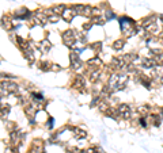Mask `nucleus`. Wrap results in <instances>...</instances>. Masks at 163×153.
<instances>
[{
  "label": "nucleus",
  "instance_id": "12",
  "mask_svg": "<svg viewBox=\"0 0 163 153\" xmlns=\"http://www.w3.org/2000/svg\"><path fill=\"white\" fill-rule=\"evenodd\" d=\"M124 45H125V39L120 38V39H117V41H114V42H113V49H114V50H122Z\"/></svg>",
  "mask_w": 163,
  "mask_h": 153
},
{
  "label": "nucleus",
  "instance_id": "5",
  "mask_svg": "<svg viewBox=\"0 0 163 153\" xmlns=\"http://www.w3.org/2000/svg\"><path fill=\"white\" fill-rule=\"evenodd\" d=\"M151 107L150 105H141V106H137L136 107V111L139 114V117H147L148 114H151Z\"/></svg>",
  "mask_w": 163,
  "mask_h": 153
},
{
  "label": "nucleus",
  "instance_id": "9",
  "mask_svg": "<svg viewBox=\"0 0 163 153\" xmlns=\"http://www.w3.org/2000/svg\"><path fill=\"white\" fill-rule=\"evenodd\" d=\"M71 129L73 130V134H75L76 138H86L87 137V131L82 130V129H79V127H71Z\"/></svg>",
  "mask_w": 163,
  "mask_h": 153
},
{
  "label": "nucleus",
  "instance_id": "8",
  "mask_svg": "<svg viewBox=\"0 0 163 153\" xmlns=\"http://www.w3.org/2000/svg\"><path fill=\"white\" fill-rule=\"evenodd\" d=\"M105 115L109 118H113V119H120V113H118L117 107H110V109L105 113Z\"/></svg>",
  "mask_w": 163,
  "mask_h": 153
},
{
  "label": "nucleus",
  "instance_id": "7",
  "mask_svg": "<svg viewBox=\"0 0 163 153\" xmlns=\"http://www.w3.org/2000/svg\"><path fill=\"white\" fill-rule=\"evenodd\" d=\"M75 15H76V14H75V11H73L72 8H65L64 12L61 14V16H63V19L65 20V22H71Z\"/></svg>",
  "mask_w": 163,
  "mask_h": 153
},
{
  "label": "nucleus",
  "instance_id": "23",
  "mask_svg": "<svg viewBox=\"0 0 163 153\" xmlns=\"http://www.w3.org/2000/svg\"><path fill=\"white\" fill-rule=\"evenodd\" d=\"M159 16V19H160V22H162V24H163V14H160V15H158Z\"/></svg>",
  "mask_w": 163,
  "mask_h": 153
},
{
  "label": "nucleus",
  "instance_id": "6",
  "mask_svg": "<svg viewBox=\"0 0 163 153\" xmlns=\"http://www.w3.org/2000/svg\"><path fill=\"white\" fill-rule=\"evenodd\" d=\"M86 85V79L83 76H77L75 79V81L72 83V88H76V89H83Z\"/></svg>",
  "mask_w": 163,
  "mask_h": 153
},
{
  "label": "nucleus",
  "instance_id": "18",
  "mask_svg": "<svg viewBox=\"0 0 163 153\" xmlns=\"http://www.w3.org/2000/svg\"><path fill=\"white\" fill-rule=\"evenodd\" d=\"M46 126L49 127V129H52V127H53V118H52V117L48 119V122H46Z\"/></svg>",
  "mask_w": 163,
  "mask_h": 153
},
{
  "label": "nucleus",
  "instance_id": "22",
  "mask_svg": "<svg viewBox=\"0 0 163 153\" xmlns=\"http://www.w3.org/2000/svg\"><path fill=\"white\" fill-rule=\"evenodd\" d=\"M159 115H160V118L163 119V107H160V111H159Z\"/></svg>",
  "mask_w": 163,
  "mask_h": 153
},
{
  "label": "nucleus",
  "instance_id": "20",
  "mask_svg": "<svg viewBox=\"0 0 163 153\" xmlns=\"http://www.w3.org/2000/svg\"><path fill=\"white\" fill-rule=\"evenodd\" d=\"M50 69H53V71H60V67H59V65H55V64H53Z\"/></svg>",
  "mask_w": 163,
  "mask_h": 153
},
{
  "label": "nucleus",
  "instance_id": "11",
  "mask_svg": "<svg viewBox=\"0 0 163 153\" xmlns=\"http://www.w3.org/2000/svg\"><path fill=\"white\" fill-rule=\"evenodd\" d=\"M38 48L42 53H46V52H49V49H50V42H49L48 39H45L41 43H38Z\"/></svg>",
  "mask_w": 163,
  "mask_h": 153
},
{
  "label": "nucleus",
  "instance_id": "15",
  "mask_svg": "<svg viewBox=\"0 0 163 153\" xmlns=\"http://www.w3.org/2000/svg\"><path fill=\"white\" fill-rule=\"evenodd\" d=\"M83 15H84V16H87V18H92V7H90V6H84Z\"/></svg>",
  "mask_w": 163,
  "mask_h": 153
},
{
  "label": "nucleus",
  "instance_id": "14",
  "mask_svg": "<svg viewBox=\"0 0 163 153\" xmlns=\"http://www.w3.org/2000/svg\"><path fill=\"white\" fill-rule=\"evenodd\" d=\"M152 59L155 60V63H156L158 67H163V53H160V54H156V56H154Z\"/></svg>",
  "mask_w": 163,
  "mask_h": 153
},
{
  "label": "nucleus",
  "instance_id": "13",
  "mask_svg": "<svg viewBox=\"0 0 163 153\" xmlns=\"http://www.w3.org/2000/svg\"><path fill=\"white\" fill-rule=\"evenodd\" d=\"M103 16H105V20H112V19H116V18H117V15L114 14L112 10L103 11Z\"/></svg>",
  "mask_w": 163,
  "mask_h": 153
},
{
  "label": "nucleus",
  "instance_id": "21",
  "mask_svg": "<svg viewBox=\"0 0 163 153\" xmlns=\"http://www.w3.org/2000/svg\"><path fill=\"white\" fill-rule=\"evenodd\" d=\"M158 39H160L162 42H163V30H162L160 33H159V35H158Z\"/></svg>",
  "mask_w": 163,
  "mask_h": 153
},
{
  "label": "nucleus",
  "instance_id": "1",
  "mask_svg": "<svg viewBox=\"0 0 163 153\" xmlns=\"http://www.w3.org/2000/svg\"><path fill=\"white\" fill-rule=\"evenodd\" d=\"M118 23H120V28H121V33L124 34L125 38H129V37L134 35L137 33V27H139V23L136 20H133L132 18L129 16H121L118 19Z\"/></svg>",
  "mask_w": 163,
  "mask_h": 153
},
{
  "label": "nucleus",
  "instance_id": "16",
  "mask_svg": "<svg viewBox=\"0 0 163 153\" xmlns=\"http://www.w3.org/2000/svg\"><path fill=\"white\" fill-rule=\"evenodd\" d=\"M4 153H18V148L14 145H7L6 149H4Z\"/></svg>",
  "mask_w": 163,
  "mask_h": 153
},
{
  "label": "nucleus",
  "instance_id": "10",
  "mask_svg": "<svg viewBox=\"0 0 163 153\" xmlns=\"http://www.w3.org/2000/svg\"><path fill=\"white\" fill-rule=\"evenodd\" d=\"M2 26L6 28V30H11V28L14 27V24H12L10 16H4L3 20H2Z\"/></svg>",
  "mask_w": 163,
  "mask_h": 153
},
{
  "label": "nucleus",
  "instance_id": "17",
  "mask_svg": "<svg viewBox=\"0 0 163 153\" xmlns=\"http://www.w3.org/2000/svg\"><path fill=\"white\" fill-rule=\"evenodd\" d=\"M94 150H95V153H106L103 149H102L101 146H98V145H95V146H94Z\"/></svg>",
  "mask_w": 163,
  "mask_h": 153
},
{
  "label": "nucleus",
  "instance_id": "4",
  "mask_svg": "<svg viewBox=\"0 0 163 153\" xmlns=\"http://www.w3.org/2000/svg\"><path fill=\"white\" fill-rule=\"evenodd\" d=\"M159 18L158 15H155V14H151V15H148L147 16V18H144L143 20H140V22H139V24H140V26L143 27V28H145L147 26H150L151 23H154V22H156V19Z\"/></svg>",
  "mask_w": 163,
  "mask_h": 153
},
{
  "label": "nucleus",
  "instance_id": "2",
  "mask_svg": "<svg viewBox=\"0 0 163 153\" xmlns=\"http://www.w3.org/2000/svg\"><path fill=\"white\" fill-rule=\"evenodd\" d=\"M61 38H63L64 45H67V46H71V48L75 46V43H76V41H77V38H76V33L72 31V30L65 31Z\"/></svg>",
  "mask_w": 163,
  "mask_h": 153
},
{
  "label": "nucleus",
  "instance_id": "3",
  "mask_svg": "<svg viewBox=\"0 0 163 153\" xmlns=\"http://www.w3.org/2000/svg\"><path fill=\"white\" fill-rule=\"evenodd\" d=\"M2 88L6 91V92H16L19 87H18V84H16V83H14V81L4 80V81L2 83Z\"/></svg>",
  "mask_w": 163,
  "mask_h": 153
},
{
  "label": "nucleus",
  "instance_id": "19",
  "mask_svg": "<svg viewBox=\"0 0 163 153\" xmlns=\"http://www.w3.org/2000/svg\"><path fill=\"white\" fill-rule=\"evenodd\" d=\"M84 153H95V150H94V146L92 148H88V149H86Z\"/></svg>",
  "mask_w": 163,
  "mask_h": 153
}]
</instances>
